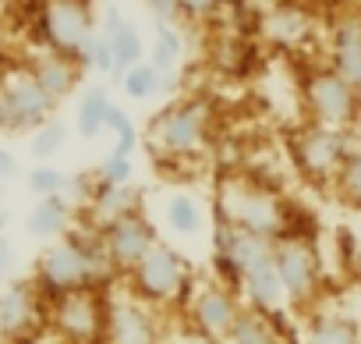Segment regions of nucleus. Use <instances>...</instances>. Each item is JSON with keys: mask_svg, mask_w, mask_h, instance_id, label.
Listing matches in <instances>:
<instances>
[{"mask_svg": "<svg viewBox=\"0 0 361 344\" xmlns=\"http://www.w3.org/2000/svg\"><path fill=\"white\" fill-rule=\"evenodd\" d=\"M96 185H106V189L135 185V156H121L106 149V156L96 167Z\"/></svg>", "mask_w": 361, "mask_h": 344, "instance_id": "33", "label": "nucleus"}, {"mask_svg": "<svg viewBox=\"0 0 361 344\" xmlns=\"http://www.w3.org/2000/svg\"><path fill=\"white\" fill-rule=\"evenodd\" d=\"M163 224L177 238H199L206 231V206L192 192H173L163 203Z\"/></svg>", "mask_w": 361, "mask_h": 344, "instance_id": "24", "label": "nucleus"}, {"mask_svg": "<svg viewBox=\"0 0 361 344\" xmlns=\"http://www.w3.org/2000/svg\"><path fill=\"white\" fill-rule=\"evenodd\" d=\"M99 32L110 40V47H114V61H117V78L128 71V68H135L138 61H145V54H149V43H145V36L138 32V25L117 8V4H106V11L99 15ZM114 78V82H117Z\"/></svg>", "mask_w": 361, "mask_h": 344, "instance_id": "17", "label": "nucleus"}, {"mask_svg": "<svg viewBox=\"0 0 361 344\" xmlns=\"http://www.w3.org/2000/svg\"><path fill=\"white\" fill-rule=\"evenodd\" d=\"M245 4H252V8H259V4H273V0H245Z\"/></svg>", "mask_w": 361, "mask_h": 344, "instance_id": "40", "label": "nucleus"}, {"mask_svg": "<svg viewBox=\"0 0 361 344\" xmlns=\"http://www.w3.org/2000/svg\"><path fill=\"white\" fill-rule=\"evenodd\" d=\"M110 107H114V100H110L106 85H89V89L78 96V107H75V131H78L85 142L99 138L103 128H106Z\"/></svg>", "mask_w": 361, "mask_h": 344, "instance_id": "25", "label": "nucleus"}, {"mask_svg": "<svg viewBox=\"0 0 361 344\" xmlns=\"http://www.w3.org/2000/svg\"><path fill=\"white\" fill-rule=\"evenodd\" d=\"M15 242L8 235H0V287H8L15 277Z\"/></svg>", "mask_w": 361, "mask_h": 344, "instance_id": "37", "label": "nucleus"}, {"mask_svg": "<svg viewBox=\"0 0 361 344\" xmlns=\"http://www.w3.org/2000/svg\"><path fill=\"white\" fill-rule=\"evenodd\" d=\"M245 305L259 309V312H269V316H280L287 309V295H283V284H280V273L273 266V259L259 263L255 270H248L238 284Z\"/></svg>", "mask_w": 361, "mask_h": 344, "instance_id": "20", "label": "nucleus"}, {"mask_svg": "<svg viewBox=\"0 0 361 344\" xmlns=\"http://www.w3.org/2000/svg\"><path fill=\"white\" fill-rule=\"evenodd\" d=\"M333 189H336L340 203H347L350 210L361 213V146H354L347 153V160L340 163L336 178H333Z\"/></svg>", "mask_w": 361, "mask_h": 344, "instance_id": "29", "label": "nucleus"}, {"mask_svg": "<svg viewBox=\"0 0 361 344\" xmlns=\"http://www.w3.org/2000/svg\"><path fill=\"white\" fill-rule=\"evenodd\" d=\"M170 344H227V340H216V337H206V333H199V330L185 326V330H177V333H173V340H170Z\"/></svg>", "mask_w": 361, "mask_h": 344, "instance_id": "38", "label": "nucleus"}, {"mask_svg": "<svg viewBox=\"0 0 361 344\" xmlns=\"http://www.w3.org/2000/svg\"><path fill=\"white\" fill-rule=\"evenodd\" d=\"M329 68L350 85H361V15H343L329 32Z\"/></svg>", "mask_w": 361, "mask_h": 344, "instance_id": "19", "label": "nucleus"}, {"mask_svg": "<svg viewBox=\"0 0 361 344\" xmlns=\"http://www.w3.org/2000/svg\"><path fill=\"white\" fill-rule=\"evenodd\" d=\"M64 146H68V128H64L57 117H50L47 124H39V128L29 135V156H32L36 163H54V156H57Z\"/></svg>", "mask_w": 361, "mask_h": 344, "instance_id": "31", "label": "nucleus"}, {"mask_svg": "<svg viewBox=\"0 0 361 344\" xmlns=\"http://www.w3.org/2000/svg\"><path fill=\"white\" fill-rule=\"evenodd\" d=\"M54 110L57 103L39 89L29 68H15L0 78V131L4 135H32L54 117Z\"/></svg>", "mask_w": 361, "mask_h": 344, "instance_id": "5", "label": "nucleus"}, {"mask_svg": "<svg viewBox=\"0 0 361 344\" xmlns=\"http://www.w3.org/2000/svg\"><path fill=\"white\" fill-rule=\"evenodd\" d=\"M135 210H142V189H135V185H121V189L92 185L89 189L85 217H89V227H96V231L124 213H135Z\"/></svg>", "mask_w": 361, "mask_h": 344, "instance_id": "21", "label": "nucleus"}, {"mask_svg": "<svg viewBox=\"0 0 361 344\" xmlns=\"http://www.w3.org/2000/svg\"><path fill=\"white\" fill-rule=\"evenodd\" d=\"M22 178H25V189L32 192V199L64 196V192H68V174H64L57 163H32Z\"/></svg>", "mask_w": 361, "mask_h": 344, "instance_id": "32", "label": "nucleus"}, {"mask_svg": "<svg viewBox=\"0 0 361 344\" xmlns=\"http://www.w3.org/2000/svg\"><path fill=\"white\" fill-rule=\"evenodd\" d=\"M124 280L138 302H145L152 309H170V305L188 302V295L195 287V270L177 245L159 238Z\"/></svg>", "mask_w": 361, "mask_h": 344, "instance_id": "2", "label": "nucleus"}, {"mask_svg": "<svg viewBox=\"0 0 361 344\" xmlns=\"http://www.w3.org/2000/svg\"><path fill=\"white\" fill-rule=\"evenodd\" d=\"M301 344H361V323L347 312L326 309L305 323Z\"/></svg>", "mask_w": 361, "mask_h": 344, "instance_id": "22", "label": "nucleus"}, {"mask_svg": "<svg viewBox=\"0 0 361 344\" xmlns=\"http://www.w3.org/2000/svg\"><path fill=\"white\" fill-rule=\"evenodd\" d=\"M266 32L276 43H298L308 32V18H305V11H298L290 4H276L269 11V18H266Z\"/></svg>", "mask_w": 361, "mask_h": 344, "instance_id": "30", "label": "nucleus"}, {"mask_svg": "<svg viewBox=\"0 0 361 344\" xmlns=\"http://www.w3.org/2000/svg\"><path fill=\"white\" fill-rule=\"evenodd\" d=\"M185 57H188V47H185V32H180V25H156L145 61L170 82V78H177L180 68H185Z\"/></svg>", "mask_w": 361, "mask_h": 344, "instance_id": "23", "label": "nucleus"}, {"mask_svg": "<svg viewBox=\"0 0 361 344\" xmlns=\"http://www.w3.org/2000/svg\"><path fill=\"white\" fill-rule=\"evenodd\" d=\"M99 242H103V252H106L114 273L128 277L145 259V252L159 242V231L142 210H135V213H124V217L110 220L106 227H99Z\"/></svg>", "mask_w": 361, "mask_h": 344, "instance_id": "13", "label": "nucleus"}, {"mask_svg": "<svg viewBox=\"0 0 361 344\" xmlns=\"http://www.w3.org/2000/svg\"><path fill=\"white\" fill-rule=\"evenodd\" d=\"M209 124H213L209 100L206 96H185V100H173L163 110H156L145 135H149L156 153H163L170 160H192L206 149Z\"/></svg>", "mask_w": 361, "mask_h": 344, "instance_id": "3", "label": "nucleus"}, {"mask_svg": "<svg viewBox=\"0 0 361 344\" xmlns=\"http://www.w3.org/2000/svg\"><path fill=\"white\" fill-rule=\"evenodd\" d=\"M0 210H8V185L0 182Z\"/></svg>", "mask_w": 361, "mask_h": 344, "instance_id": "39", "label": "nucleus"}, {"mask_svg": "<svg viewBox=\"0 0 361 344\" xmlns=\"http://www.w3.org/2000/svg\"><path fill=\"white\" fill-rule=\"evenodd\" d=\"M227 344H287V340H283V333L276 326V316L245 305V312L238 316L234 330L227 333Z\"/></svg>", "mask_w": 361, "mask_h": 344, "instance_id": "26", "label": "nucleus"}, {"mask_svg": "<svg viewBox=\"0 0 361 344\" xmlns=\"http://www.w3.org/2000/svg\"><path fill=\"white\" fill-rule=\"evenodd\" d=\"M145 11L152 15L156 25H177L180 22V4L177 0H142Z\"/></svg>", "mask_w": 361, "mask_h": 344, "instance_id": "35", "label": "nucleus"}, {"mask_svg": "<svg viewBox=\"0 0 361 344\" xmlns=\"http://www.w3.org/2000/svg\"><path fill=\"white\" fill-rule=\"evenodd\" d=\"M357 121H361V85H357Z\"/></svg>", "mask_w": 361, "mask_h": 344, "instance_id": "41", "label": "nucleus"}, {"mask_svg": "<svg viewBox=\"0 0 361 344\" xmlns=\"http://www.w3.org/2000/svg\"><path fill=\"white\" fill-rule=\"evenodd\" d=\"M39 32L47 50L78 57L99 32V18L92 15L89 0H47L39 15Z\"/></svg>", "mask_w": 361, "mask_h": 344, "instance_id": "9", "label": "nucleus"}, {"mask_svg": "<svg viewBox=\"0 0 361 344\" xmlns=\"http://www.w3.org/2000/svg\"><path fill=\"white\" fill-rule=\"evenodd\" d=\"M354 149L350 135L340 128H326V124H305L294 138H290V160L298 167V174L312 185H333L340 163L347 160V153Z\"/></svg>", "mask_w": 361, "mask_h": 344, "instance_id": "4", "label": "nucleus"}, {"mask_svg": "<svg viewBox=\"0 0 361 344\" xmlns=\"http://www.w3.org/2000/svg\"><path fill=\"white\" fill-rule=\"evenodd\" d=\"M273 259V242L262 238V235H252L231 220H216V231H213V263H216V280L238 287L241 277L248 270H255L259 263ZM241 295V291H238Z\"/></svg>", "mask_w": 361, "mask_h": 344, "instance_id": "8", "label": "nucleus"}, {"mask_svg": "<svg viewBox=\"0 0 361 344\" xmlns=\"http://www.w3.org/2000/svg\"><path fill=\"white\" fill-rule=\"evenodd\" d=\"M177 4H180V22L206 25V22H213V18L224 15L227 0H177Z\"/></svg>", "mask_w": 361, "mask_h": 344, "instance_id": "34", "label": "nucleus"}, {"mask_svg": "<svg viewBox=\"0 0 361 344\" xmlns=\"http://www.w3.org/2000/svg\"><path fill=\"white\" fill-rule=\"evenodd\" d=\"M185 309V326L206 333V337H216V340H227V333L234 330L238 316L245 312V298L238 295V287L224 284V280H206V284H195L188 302L180 305Z\"/></svg>", "mask_w": 361, "mask_h": 344, "instance_id": "10", "label": "nucleus"}, {"mask_svg": "<svg viewBox=\"0 0 361 344\" xmlns=\"http://www.w3.org/2000/svg\"><path fill=\"white\" fill-rule=\"evenodd\" d=\"M110 273H114V266L103 252L99 231L96 227H85V231L71 227L64 238L43 245V252L36 259V270H32V284L39 287L43 298L54 302L61 295L96 287Z\"/></svg>", "mask_w": 361, "mask_h": 344, "instance_id": "1", "label": "nucleus"}, {"mask_svg": "<svg viewBox=\"0 0 361 344\" xmlns=\"http://www.w3.org/2000/svg\"><path fill=\"white\" fill-rule=\"evenodd\" d=\"M117 85H121V93H124L131 103H149V100H156V96L163 93L166 78H163L149 61H138L135 68H128V71L117 78Z\"/></svg>", "mask_w": 361, "mask_h": 344, "instance_id": "27", "label": "nucleus"}, {"mask_svg": "<svg viewBox=\"0 0 361 344\" xmlns=\"http://www.w3.org/2000/svg\"><path fill=\"white\" fill-rule=\"evenodd\" d=\"M305 107L315 124L350 131L357 124V85L336 75L329 64L305 75Z\"/></svg>", "mask_w": 361, "mask_h": 344, "instance_id": "6", "label": "nucleus"}, {"mask_svg": "<svg viewBox=\"0 0 361 344\" xmlns=\"http://www.w3.org/2000/svg\"><path fill=\"white\" fill-rule=\"evenodd\" d=\"M103 344H166L159 309L138 302L131 291L106 298V326Z\"/></svg>", "mask_w": 361, "mask_h": 344, "instance_id": "12", "label": "nucleus"}, {"mask_svg": "<svg viewBox=\"0 0 361 344\" xmlns=\"http://www.w3.org/2000/svg\"><path fill=\"white\" fill-rule=\"evenodd\" d=\"M43 295L32 280H11L0 287V340L29 344L43 326Z\"/></svg>", "mask_w": 361, "mask_h": 344, "instance_id": "14", "label": "nucleus"}, {"mask_svg": "<svg viewBox=\"0 0 361 344\" xmlns=\"http://www.w3.org/2000/svg\"><path fill=\"white\" fill-rule=\"evenodd\" d=\"M75 210H71V199L68 196H43V199H32L29 213H25V235L39 245H50L57 238H64L71 231V220Z\"/></svg>", "mask_w": 361, "mask_h": 344, "instance_id": "18", "label": "nucleus"}, {"mask_svg": "<svg viewBox=\"0 0 361 344\" xmlns=\"http://www.w3.org/2000/svg\"><path fill=\"white\" fill-rule=\"evenodd\" d=\"M29 71H32V78L39 82V89H43L57 107L78 93L82 75H85V68L78 64V57H68V54H57V50H39V54L29 61Z\"/></svg>", "mask_w": 361, "mask_h": 344, "instance_id": "16", "label": "nucleus"}, {"mask_svg": "<svg viewBox=\"0 0 361 344\" xmlns=\"http://www.w3.org/2000/svg\"><path fill=\"white\" fill-rule=\"evenodd\" d=\"M47 319L64 344H99L106 326V298H99L96 287L61 295L50 302Z\"/></svg>", "mask_w": 361, "mask_h": 344, "instance_id": "11", "label": "nucleus"}, {"mask_svg": "<svg viewBox=\"0 0 361 344\" xmlns=\"http://www.w3.org/2000/svg\"><path fill=\"white\" fill-rule=\"evenodd\" d=\"M103 135L110 138V153H121V156H135V149H138V142H142V135H138V124H135L131 110H128V107H121V103H114V107H110Z\"/></svg>", "mask_w": 361, "mask_h": 344, "instance_id": "28", "label": "nucleus"}, {"mask_svg": "<svg viewBox=\"0 0 361 344\" xmlns=\"http://www.w3.org/2000/svg\"><path fill=\"white\" fill-rule=\"evenodd\" d=\"M224 220H231V224H238V227H245L252 235H262V238L276 242V238H283L287 213H283V206H280V199L273 192L238 189V192H231V203L224 210Z\"/></svg>", "mask_w": 361, "mask_h": 344, "instance_id": "15", "label": "nucleus"}, {"mask_svg": "<svg viewBox=\"0 0 361 344\" xmlns=\"http://www.w3.org/2000/svg\"><path fill=\"white\" fill-rule=\"evenodd\" d=\"M273 266L280 273L283 295L290 309H308L322 287V263L305 238H276L273 242Z\"/></svg>", "mask_w": 361, "mask_h": 344, "instance_id": "7", "label": "nucleus"}, {"mask_svg": "<svg viewBox=\"0 0 361 344\" xmlns=\"http://www.w3.org/2000/svg\"><path fill=\"white\" fill-rule=\"evenodd\" d=\"M25 170H22V156L11 149V146H0V182L11 185L15 178H22Z\"/></svg>", "mask_w": 361, "mask_h": 344, "instance_id": "36", "label": "nucleus"}]
</instances>
